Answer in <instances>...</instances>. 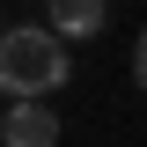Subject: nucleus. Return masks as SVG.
I'll return each mask as SVG.
<instances>
[{"instance_id": "2", "label": "nucleus", "mask_w": 147, "mask_h": 147, "mask_svg": "<svg viewBox=\"0 0 147 147\" xmlns=\"http://www.w3.org/2000/svg\"><path fill=\"white\" fill-rule=\"evenodd\" d=\"M0 140H7V147H59V110H52V96L7 103V110H0Z\"/></svg>"}, {"instance_id": "4", "label": "nucleus", "mask_w": 147, "mask_h": 147, "mask_svg": "<svg viewBox=\"0 0 147 147\" xmlns=\"http://www.w3.org/2000/svg\"><path fill=\"white\" fill-rule=\"evenodd\" d=\"M132 81L147 88V30H140V44H132Z\"/></svg>"}, {"instance_id": "3", "label": "nucleus", "mask_w": 147, "mask_h": 147, "mask_svg": "<svg viewBox=\"0 0 147 147\" xmlns=\"http://www.w3.org/2000/svg\"><path fill=\"white\" fill-rule=\"evenodd\" d=\"M44 22H52L66 44H81V37L110 30V0H44Z\"/></svg>"}, {"instance_id": "1", "label": "nucleus", "mask_w": 147, "mask_h": 147, "mask_svg": "<svg viewBox=\"0 0 147 147\" xmlns=\"http://www.w3.org/2000/svg\"><path fill=\"white\" fill-rule=\"evenodd\" d=\"M74 74V52L66 37L44 22H15V30L0 37V88H7V103H37V96H59Z\"/></svg>"}]
</instances>
